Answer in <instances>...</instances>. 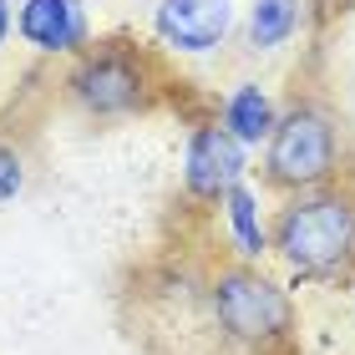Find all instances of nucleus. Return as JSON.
<instances>
[{
	"mask_svg": "<svg viewBox=\"0 0 355 355\" xmlns=\"http://www.w3.org/2000/svg\"><path fill=\"white\" fill-rule=\"evenodd\" d=\"M269 249L304 279H330V274L350 269L355 264V193L350 188L295 193L274 218Z\"/></svg>",
	"mask_w": 355,
	"mask_h": 355,
	"instance_id": "f257e3e1",
	"label": "nucleus"
},
{
	"mask_svg": "<svg viewBox=\"0 0 355 355\" xmlns=\"http://www.w3.org/2000/svg\"><path fill=\"white\" fill-rule=\"evenodd\" d=\"M340 173V127L325 107L295 102L279 112L274 132L264 142V178L284 193H315L330 188V178Z\"/></svg>",
	"mask_w": 355,
	"mask_h": 355,
	"instance_id": "f03ea898",
	"label": "nucleus"
},
{
	"mask_svg": "<svg viewBox=\"0 0 355 355\" xmlns=\"http://www.w3.org/2000/svg\"><path fill=\"white\" fill-rule=\"evenodd\" d=\"M208 304H214V320L239 345H269V340H279L289 330V320H295L289 295L254 264L218 269L214 284H208Z\"/></svg>",
	"mask_w": 355,
	"mask_h": 355,
	"instance_id": "7ed1b4c3",
	"label": "nucleus"
},
{
	"mask_svg": "<svg viewBox=\"0 0 355 355\" xmlns=\"http://www.w3.org/2000/svg\"><path fill=\"white\" fill-rule=\"evenodd\" d=\"M71 102L92 112V117H127V112H142L153 96V76L148 61L127 46H96L67 76Z\"/></svg>",
	"mask_w": 355,
	"mask_h": 355,
	"instance_id": "20e7f679",
	"label": "nucleus"
},
{
	"mask_svg": "<svg viewBox=\"0 0 355 355\" xmlns=\"http://www.w3.org/2000/svg\"><path fill=\"white\" fill-rule=\"evenodd\" d=\"M244 173H249V148L244 142H234L218 122L193 127L188 153H183V188L198 203H223V193L234 183H244Z\"/></svg>",
	"mask_w": 355,
	"mask_h": 355,
	"instance_id": "39448f33",
	"label": "nucleus"
},
{
	"mask_svg": "<svg viewBox=\"0 0 355 355\" xmlns=\"http://www.w3.org/2000/svg\"><path fill=\"white\" fill-rule=\"evenodd\" d=\"M153 26H157V36H163V46L203 56V51H218V46L229 41L234 0H157Z\"/></svg>",
	"mask_w": 355,
	"mask_h": 355,
	"instance_id": "423d86ee",
	"label": "nucleus"
},
{
	"mask_svg": "<svg viewBox=\"0 0 355 355\" xmlns=\"http://www.w3.org/2000/svg\"><path fill=\"white\" fill-rule=\"evenodd\" d=\"M15 31H21L26 46H36L46 56H71V51H82L87 36H92L82 0H21Z\"/></svg>",
	"mask_w": 355,
	"mask_h": 355,
	"instance_id": "0eeeda50",
	"label": "nucleus"
},
{
	"mask_svg": "<svg viewBox=\"0 0 355 355\" xmlns=\"http://www.w3.org/2000/svg\"><path fill=\"white\" fill-rule=\"evenodd\" d=\"M274 122H279V107H274V96H269L259 82L234 87L229 102H223V117H218V127H223L234 142H244V148H259V142H269Z\"/></svg>",
	"mask_w": 355,
	"mask_h": 355,
	"instance_id": "6e6552de",
	"label": "nucleus"
},
{
	"mask_svg": "<svg viewBox=\"0 0 355 355\" xmlns=\"http://www.w3.org/2000/svg\"><path fill=\"white\" fill-rule=\"evenodd\" d=\"M223 218H229V234H234V249L244 259H264L269 254V229L259 218V193L249 183H234L223 193Z\"/></svg>",
	"mask_w": 355,
	"mask_h": 355,
	"instance_id": "1a4fd4ad",
	"label": "nucleus"
},
{
	"mask_svg": "<svg viewBox=\"0 0 355 355\" xmlns=\"http://www.w3.org/2000/svg\"><path fill=\"white\" fill-rule=\"evenodd\" d=\"M300 31V0H254L249 6V41L259 51H274Z\"/></svg>",
	"mask_w": 355,
	"mask_h": 355,
	"instance_id": "9d476101",
	"label": "nucleus"
},
{
	"mask_svg": "<svg viewBox=\"0 0 355 355\" xmlns=\"http://www.w3.org/2000/svg\"><path fill=\"white\" fill-rule=\"evenodd\" d=\"M21 188H26V157H21V148L0 142V203H10Z\"/></svg>",
	"mask_w": 355,
	"mask_h": 355,
	"instance_id": "9b49d317",
	"label": "nucleus"
},
{
	"mask_svg": "<svg viewBox=\"0 0 355 355\" xmlns=\"http://www.w3.org/2000/svg\"><path fill=\"white\" fill-rule=\"evenodd\" d=\"M6 31H10V0H0V46H6Z\"/></svg>",
	"mask_w": 355,
	"mask_h": 355,
	"instance_id": "f8f14e48",
	"label": "nucleus"
}]
</instances>
